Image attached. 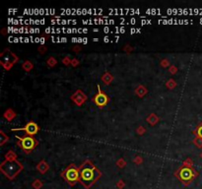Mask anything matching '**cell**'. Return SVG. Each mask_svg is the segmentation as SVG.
I'll return each mask as SVG.
<instances>
[{"instance_id":"obj_1","label":"cell","mask_w":202,"mask_h":189,"mask_svg":"<svg viewBox=\"0 0 202 189\" xmlns=\"http://www.w3.org/2000/svg\"><path fill=\"white\" fill-rule=\"evenodd\" d=\"M80 181L79 182L83 185L85 188L89 189L93 184L97 182L102 172L97 169V166L92 164L91 161H85L80 165Z\"/></svg>"},{"instance_id":"obj_2","label":"cell","mask_w":202,"mask_h":189,"mask_svg":"<svg viewBox=\"0 0 202 189\" xmlns=\"http://www.w3.org/2000/svg\"><path fill=\"white\" fill-rule=\"evenodd\" d=\"M16 158V154L13 151H10L9 153L5 155L4 162H2V164L0 165V170L9 179L15 178L23 169V165L17 161Z\"/></svg>"},{"instance_id":"obj_3","label":"cell","mask_w":202,"mask_h":189,"mask_svg":"<svg viewBox=\"0 0 202 189\" xmlns=\"http://www.w3.org/2000/svg\"><path fill=\"white\" fill-rule=\"evenodd\" d=\"M175 175L181 181L183 185H189L194 180V178L198 175V172L192 169L190 165H186V162L183 165H181L177 172Z\"/></svg>"},{"instance_id":"obj_4","label":"cell","mask_w":202,"mask_h":189,"mask_svg":"<svg viewBox=\"0 0 202 189\" xmlns=\"http://www.w3.org/2000/svg\"><path fill=\"white\" fill-rule=\"evenodd\" d=\"M60 175L70 186H74L80 181V169L77 168L75 164H71L63 170Z\"/></svg>"},{"instance_id":"obj_5","label":"cell","mask_w":202,"mask_h":189,"mask_svg":"<svg viewBox=\"0 0 202 189\" xmlns=\"http://www.w3.org/2000/svg\"><path fill=\"white\" fill-rule=\"evenodd\" d=\"M16 138L19 140L18 144L21 146V148L23 149V151L26 154L31 153V152L39 145V142L37 141V139L34 138V136H29V135H26L24 137L16 136Z\"/></svg>"},{"instance_id":"obj_6","label":"cell","mask_w":202,"mask_h":189,"mask_svg":"<svg viewBox=\"0 0 202 189\" xmlns=\"http://www.w3.org/2000/svg\"><path fill=\"white\" fill-rule=\"evenodd\" d=\"M18 60H19V58H18L13 52H11L9 49H5L1 53V56H0L1 64L6 70H9Z\"/></svg>"},{"instance_id":"obj_7","label":"cell","mask_w":202,"mask_h":189,"mask_svg":"<svg viewBox=\"0 0 202 189\" xmlns=\"http://www.w3.org/2000/svg\"><path fill=\"white\" fill-rule=\"evenodd\" d=\"M97 87H98V93L93 97V102L99 107H104L110 102V98L107 97V95H106V93L102 91L100 85Z\"/></svg>"},{"instance_id":"obj_8","label":"cell","mask_w":202,"mask_h":189,"mask_svg":"<svg viewBox=\"0 0 202 189\" xmlns=\"http://www.w3.org/2000/svg\"><path fill=\"white\" fill-rule=\"evenodd\" d=\"M12 131H24L26 133V135L29 136H34L36 135L37 133L40 131L39 125L34 121H29L27 124H26L24 127L21 128H13Z\"/></svg>"},{"instance_id":"obj_9","label":"cell","mask_w":202,"mask_h":189,"mask_svg":"<svg viewBox=\"0 0 202 189\" xmlns=\"http://www.w3.org/2000/svg\"><path fill=\"white\" fill-rule=\"evenodd\" d=\"M71 99H72V101L75 102L77 106H82L86 102V99H87V96H86L81 90H79L71 97Z\"/></svg>"},{"instance_id":"obj_10","label":"cell","mask_w":202,"mask_h":189,"mask_svg":"<svg viewBox=\"0 0 202 189\" xmlns=\"http://www.w3.org/2000/svg\"><path fill=\"white\" fill-rule=\"evenodd\" d=\"M48 169H50V166H48V165L44 161L40 162L39 165H37V169H38L42 175H44V173L48 170Z\"/></svg>"},{"instance_id":"obj_11","label":"cell","mask_w":202,"mask_h":189,"mask_svg":"<svg viewBox=\"0 0 202 189\" xmlns=\"http://www.w3.org/2000/svg\"><path fill=\"white\" fill-rule=\"evenodd\" d=\"M15 116H16V113H15V112H14L13 110L11 109H7L6 112H5V113H4V117H5L6 119L8 120V121L13 120Z\"/></svg>"},{"instance_id":"obj_12","label":"cell","mask_w":202,"mask_h":189,"mask_svg":"<svg viewBox=\"0 0 202 189\" xmlns=\"http://www.w3.org/2000/svg\"><path fill=\"white\" fill-rule=\"evenodd\" d=\"M113 79H114V77L111 76L108 72H106V73H104V75L102 76V80H103L106 84H110V83L111 82V81H113Z\"/></svg>"},{"instance_id":"obj_13","label":"cell","mask_w":202,"mask_h":189,"mask_svg":"<svg viewBox=\"0 0 202 189\" xmlns=\"http://www.w3.org/2000/svg\"><path fill=\"white\" fill-rule=\"evenodd\" d=\"M194 133H195L196 137H198V138L202 139V122H200V123L197 125L196 130L194 131Z\"/></svg>"},{"instance_id":"obj_14","label":"cell","mask_w":202,"mask_h":189,"mask_svg":"<svg viewBox=\"0 0 202 189\" xmlns=\"http://www.w3.org/2000/svg\"><path fill=\"white\" fill-rule=\"evenodd\" d=\"M22 67H23V69L26 70V71H27V72H29V71H31V70L33 69L34 65H33L30 61H26V62L24 63V64L22 65Z\"/></svg>"},{"instance_id":"obj_15","label":"cell","mask_w":202,"mask_h":189,"mask_svg":"<svg viewBox=\"0 0 202 189\" xmlns=\"http://www.w3.org/2000/svg\"><path fill=\"white\" fill-rule=\"evenodd\" d=\"M43 182H42V180H40V179H36L34 182L32 183V186L35 188V189H40L43 187Z\"/></svg>"},{"instance_id":"obj_16","label":"cell","mask_w":202,"mask_h":189,"mask_svg":"<svg viewBox=\"0 0 202 189\" xmlns=\"http://www.w3.org/2000/svg\"><path fill=\"white\" fill-rule=\"evenodd\" d=\"M136 93H139V94H138L139 97H143L146 93H147V90H146L144 86H139L137 90H136Z\"/></svg>"},{"instance_id":"obj_17","label":"cell","mask_w":202,"mask_h":189,"mask_svg":"<svg viewBox=\"0 0 202 189\" xmlns=\"http://www.w3.org/2000/svg\"><path fill=\"white\" fill-rule=\"evenodd\" d=\"M0 134H1V138H2V139H1V143H0V144H1V145H4L5 142H6V141L8 140L9 138H8V137H6V136H5L4 132H3V131H0Z\"/></svg>"},{"instance_id":"obj_18","label":"cell","mask_w":202,"mask_h":189,"mask_svg":"<svg viewBox=\"0 0 202 189\" xmlns=\"http://www.w3.org/2000/svg\"><path fill=\"white\" fill-rule=\"evenodd\" d=\"M46 62L48 63V65H50V66H53L54 64H56V60H55V59H54L53 57L48 58Z\"/></svg>"},{"instance_id":"obj_19","label":"cell","mask_w":202,"mask_h":189,"mask_svg":"<svg viewBox=\"0 0 202 189\" xmlns=\"http://www.w3.org/2000/svg\"><path fill=\"white\" fill-rule=\"evenodd\" d=\"M117 186L118 188H122L123 186H124V182H123V180H119L117 182Z\"/></svg>"},{"instance_id":"obj_20","label":"cell","mask_w":202,"mask_h":189,"mask_svg":"<svg viewBox=\"0 0 202 189\" xmlns=\"http://www.w3.org/2000/svg\"><path fill=\"white\" fill-rule=\"evenodd\" d=\"M117 165L120 166V168H122V166H124L125 165V162H123V160H120L119 162H117Z\"/></svg>"},{"instance_id":"obj_21","label":"cell","mask_w":202,"mask_h":189,"mask_svg":"<svg viewBox=\"0 0 202 189\" xmlns=\"http://www.w3.org/2000/svg\"><path fill=\"white\" fill-rule=\"evenodd\" d=\"M62 61H64V62H65L64 64H66V65H67V64H69V60H68V58H65L64 60H62Z\"/></svg>"},{"instance_id":"obj_22","label":"cell","mask_w":202,"mask_h":189,"mask_svg":"<svg viewBox=\"0 0 202 189\" xmlns=\"http://www.w3.org/2000/svg\"><path fill=\"white\" fill-rule=\"evenodd\" d=\"M200 157H201V158H202V153H201V154H200Z\"/></svg>"}]
</instances>
